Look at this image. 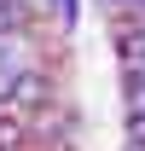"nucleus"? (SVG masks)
<instances>
[{
    "mask_svg": "<svg viewBox=\"0 0 145 151\" xmlns=\"http://www.w3.org/2000/svg\"><path fill=\"white\" fill-rule=\"evenodd\" d=\"M122 23H145V0H134V12H128Z\"/></svg>",
    "mask_w": 145,
    "mask_h": 151,
    "instance_id": "obj_3",
    "label": "nucleus"
},
{
    "mask_svg": "<svg viewBox=\"0 0 145 151\" xmlns=\"http://www.w3.org/2000/svg\"><path fill=\"white\" fill-rule=\"evenodd\" d=\"M128 151H145V145H128Z\"/></svg>",
    "mask_w": 145,
    "mask_h": 151,
    "instance_id": "obj_4",
    "label": "nucleus"
},
{
    "mask_svg": "<svg viewBox=\"0 0 145 151\" xmlns=\"http://www.w3.org/2000/svg\"><path fill=\"white\" fill-rule=\"evenodd\" d=\"M47 12H58V29L70 35L75 23H81V0H47Z\"/></svg>",
    "mask_w": 145,
    "mask_h": 151,
    "instance_id": "obj_2",
    "label": "nucleus"
},
{
    "mask_svg": "<svg viewBox=\"0 0 145 151\" xmlns=\"http://www.w3.org/2000/svg\"><path fill=\"white\" fill-rule=\"evenodd\" d=\"M47 105H58V81L47 64H18L12 70V87H6V111L12 116H35L47 111Z\"/></svg>",
    "mask_w": 145,
    "mask_h": 151,
    "instance_id": "obj_1",
    "label": "nucleus"
}]
</instances>
